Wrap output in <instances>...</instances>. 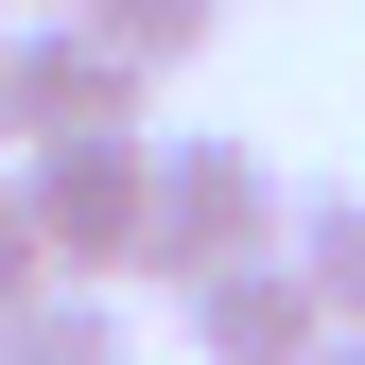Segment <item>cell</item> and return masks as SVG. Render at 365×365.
Here are the masks:
<instances>
[{"mask_svg": "<svg viewBox=\"0 0 365 365\" xmlns=\"http://www.w3.org/2000/svg\"><path fill=\"white\" fill-rule=\"evenodd\" d=\"M174 313H192V365H313V348H331V296H313V261H296V244L209 261Z\"/></svg>", "mask_w": 365, "mask_h": 365, "instance_id": "4", "label": "cell"}, {"mask_svg": "<svg viewBox=\"0 0 365 365\" xmlns=\"http://www.w3.org/2000/svg\"><path fill=\"white\" fill-rule=\"evenodd\" d=\"M140 105H157V70L122 53L105 18H18V70H0V140H140Z\"/></svg>", "mask_w": 365, "mask_h": 365, "instance_id": "2", "label": "cell"}, {"mask_svg": "<svg viewBox=\"0 0 365 365\" xmlns=\"http://www.w3.org/2000/svg\"><path fill=\"white\" fill-rule=\"evenodd\" d=\"M140 331H122V296L105 279H35L18 313H0V365H122Z\"/></svg>", "mask_w": 365, "mask_h": 365, "instance_id": "5", "label": "cell"}, {"mask_svg": "<svg viewBox=\"0 0 365 365\" xmlns=\"http://www.w3.org/2000/svg\"><path fill=\"white\" fill-rule=\"evenodd\" d=\"M35 18H87V0H35Z\"/></svg>", "mask_w": 365, "mask_h": 365, "instance_id": "10", "label": "cell"}, {"mask_svg": "<svg viewBox=\"0 0 365 365\" xmlns=\"http://www.w3.org/2000/svg\"><path fill=\"white\" fill-rule=\"evenodd\" d=\"M87 18H105V35H122V53H140V70H192L226 0H87Z\"/></svg>", "mask_w": 365, "mask_h": 365, "instance_id": "7", "label": "cell"}, {"mask_svg": "<svg viewBox=\"0 0 365 365\" xmlns=\"http://www.w3.org/2000/svg\"><path fill=\"white\" fill-rule=\"evenodd\" d=\"M313 365H365V331H331V348H313Z\"/></svg>", "mask_w": 365, "mask_h": 365, "instance_id": "9", "label": "cell"}, {"mask_svg": "<svg viewBox=\"0 0 365 365\" xmlns=\"http://www.w3.org/2000/svg\"><path fill=\"white\" fill-rule=\"evenodd\" d=\"M0 70H18V18H0Z\"/></svg>", "mask_w": 365, "mask_h": 365, "instance_id": "11", "label": "cell"}, {"mask_svg": "<svg viewBox=\"0 0 365 365\" xmlns=\"http://www.w3.org/2000/svg\"><path fill=\"white\" fill-rule=\"evenodd\" d=\"M261 244H296V192L261 174L244 140H157V244H140V279L192 296L209 261H261Z\"/></svg>", "mask_w": 365, "mask_h": 365, "instance_id": "1", "label": "cell"}, {"mask_svg": "<svg viewBox=\"0 0 365 365\" xmlns=\"http://www.w3.org/2000/svg\"><path fill=\"white\" fill-rule=\"evenodd\" d=\"M296 261L331 296V331H365V192H296Z\"/></svg>", "mask_w": 365, "mask_h": 365, "instance_id": "6", "label": "cell"}, {"mask_svg": "<svg viewBox=\"0 0 365 365\" xmlns=\"http://www.w3.org/2000/svg\"><path fill=\"white\" fill-rule=\"evenodd\" d=\"M35 226H53V261L70 279H140V244H157V140H35Z\"/></svg>", "mask_w": 365, "mask_h": 365, "instance_id": "3", "label": "cell"}, {"mask_svg": "<svg viewBox=\"0 0 365 365\" xmlns=\"http://www.w3.org/2000/svg\"><path fill=\"white\" fill-rule=\"evenodd\" d=\"M35 279H70V261H53V226H35V174L0 157V313H18Z\"/></svg>", "mask_w": 365, "mask_h": 365, "instance_id": "8", "label": "cell"}]
</instances>
